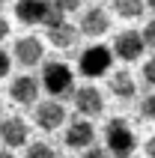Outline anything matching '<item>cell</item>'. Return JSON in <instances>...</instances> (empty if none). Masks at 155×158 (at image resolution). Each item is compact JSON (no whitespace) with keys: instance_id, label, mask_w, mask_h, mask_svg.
I'll return each instance as SVG.
<instances>
[{"instance_id":"6da1fadb","label":"cell","mask_w":155,"mask_h":158,"mask_svg":"<svg viewBox=\"0 0 155 158\" xmlns=\"http://www.w3.org/2000/svg\"><path fill=\"white\" fill-rule=\"evenodd\" d=\"M134 146H137V137L131 131V125L122 119V116H113L104 123V149L111 158H128L134 155Z\"/></svg>"},{"instance_id":"7a4b0ae2","label":"cell","mask_w":155,"mask_h":158,"mask_svg":"<svg viewBox=\"0 0 155 158\" xmlns=\"http://www.w3.org/2000/svg\"><path fill=\"white\" fill-rule=\"evenodd\" d=\"M39 87L48 93L51 98L60 102L63 96H72V89H75V72L60 60H51L42 66V81H39Z\"/></svg>"},{"instance_id":"3957f363","label":"cell","mask_w":155,"mask_h":158,"mask_svg":"<svg viewBox=\"0 0 155 158\" xmlns=\"http://www.w3.org/2000/svg\"><path fill=\"white\" fill-rule=\"evenodd\" d=\"M111 69H113V51L107 48V45L93 42L90 48L81 51V57H78V72H81L86 81H93V78H107Z\"/></svg>"},{"instance_id":"277c9868","label":"cell","mask_w":155,"mask_h":158,"mask_svg":"<svg viewBox=\"0 0 155 158\" xmlns=\"http://www.w3.org/2000/svg\"><path fill=\"white\" fill-rule=\"evenodd\" d=\"M72 105H75L81 119H90L93 123V116H98L104 110V93L95 84H81V87L72 89Z\"/></svg>"},{"instance_id":"5b68a950","label":"cell","mask_w":155,"mask_h":158,"mask_svg":"<svg viewBox=\"0 0 155 158\" xmlns=\"http://www.w3.org/2000/svg\"><path fill=\"white\" fill-rule=\"evenodd\" d=\"M45 36H48V42L54 48H60V51H69L75 48L81 33H78V24H72L69 18H63L60 12H54V18L45 24Z\"/></svg>"},{"instance_id":"8992f818","label":"cell","mask_w":155,"mask_h":158,"mask_svg":"<svg viewBox=\"0 0 155 158\" xmlns=\"http://www.w3.org/2000/svg\"><path fill=\"white\" fill-rule=\"evenodd\" d=\"M15 18L27 27H36V24H48L54 18V6L51 0H18L15 3Z\"/></svg>"},{"instance_id":"52a82bcc","label":"cell","mask_w":155,"mask_h":158,"mask_svg":"<svg viewBox=\"0 0 155 158\" xmlns=\"http://www.w3.org/2000/svg\"><path fill=\"white\" fill-rule=\"evenodd\" d=\"M111 30V12L102 6H90L81 12V21H78V33L86 36V39H102L104 33Z\"/></svg>"},{"instance_id":"ba28073f","label":"cell","mask_w":155,"mask_h":158,"mask_svg":"<svg viewBox=\"0 0 155 158\" xmlns=\"http://www.w3.org/2000/svg\"><path fill=\"white\" fill-rule=\"evenodd\" d=\"M33 119L42 131H57L66 125V105L57 102V98H48V102H39L33 107Z\"/></svg>"},{"instance_id":"9c48e42d","label":"cell","mask_w":155,"mask_h":158,"mask_svg":"<svg viewBox=\"0 0 155 158\" xmlns=\"http://www.w3.org/2000/svg\"><path fill=\"white\" fill-rule=\"evenodd\" d=\"M63 140H66V146H69V149H78V152H84V149H90V146H95V128H93V123H90V119L75 116L72 123H66Z\"/></svg>"},{"instance_id":"30bf717a","label":"cell","mask_w":155,"mask_h":158,"mask_svg":"<svg viewBox=\"0 0 155 158\" xmlns=\"http://www.w3.org/2000/svg\"><path fill=\"white\" fill-rule=\"evenodd\" d=\"M111 51H113V57H119V60L134 63V60H140V57H143L146 45H143V36H140L137 30H122V33H116Z\"/></svg>"},{"instance_id":"8fae6325","label":"cell","mask_w":155,"mask_h":158,"mask_svg":"<svg viewBox=\"0 0 155 158\" xmlns=\"http://www.w3.org/2000/svg\"><path fill=\"white\" fill-rule=\"evenodd\" d=\"M12 57H15L18 66H24V69H33V66H42L45 60V45L42 39H36V36H21L12 48Z\"/></svg>"},{"instance_id":"7c38bea8","label":"cell","mask_w":155,"mask_h":158,"mask_svg":"<svg viewBox=\"0 0 155 158\" xmlns=\"http://www.w3.org/2000/svg\"><path fill=\"white\" fill-rule=\"evenodd\" d=\"M0 140H3L6 149L27 146V140H30V125L21 116H3L0 119Z\"/></svg>"},{"instance_id":"4fadbf2b","label":"cell","mask_w":155,"mask_h":158,"mask_svg":"<svg viewBox=\"0 0 155 158\" xmlns=\"http://www.w3.org/2000/svg\"><path fill=\"white\" fill-rule=\"evenodd\" d=\"M39 81L33 75H18L12 84H9V98L15 105H24V107H36L39 105Z\"/></svg>"},{"instance_id":"5bb4252c","label":"cell","mask_w":155,"mask_h":158,"mask_svg":"<svg viewBox=\"0 0 155 158\" xmlns=\"http://www.w3.org/2000/svg\"><path fill=\"white\" fill-rule=\"evenodd\" d=\"M107 89H111L113 98L131 102V98L137 96V78H134L128 69H116V72L107 75Z\"/></svg>"},{"instance_id":"9a60e30c","label":"cell","mask_w":155,"mask_h":158,"mask_svg":"<svg viewBox=\"0 0 155 158\" xmlns=\"http://www.w3.org/2000/svg\"><path fill=\"white\" fill-rule=\"evenodd\" d=\"M143 12H146L143 0H113V15L122 21H137L143 18Z\"/></svg>"},{"instance_id":"2e32d148","label":"cell","mask_w":155,"mask_h":158,"mask_svg":"<svg viewBox=\"0 0 155 158\" xmlns=\"http://www.w3.org/2000/svg\"><path fill=\"white\" fill-rule=\"evenodd\" d=\"M24 158H57V152H54V146H51V143L36 140V143H27Z\"/></svg>"},{"instance_id":"e0dca14e","label":"cell","mask_w":155,"mask_h":158,"mask_svg":"<svg viewBox=\"0 0 155 158\" xmlns=\"http://www.w3.org/2000/svg\"><path fill=\"white\" fill-rule=\"evenodd\" d=\"M54 12H60L63 18H69L72 12H81L84 9V0H51Z\"/></svg>"},{"instance_id":"ac0fdd59","label":"cell","mask_w":155,"mask_h":158,"mask_svg":"<svg viewBox=\"0 0 155 158\" xmlns=\"http://www.w3.org/2000/svg\"><path fill=\"white\" fill-rule=\"evenodd\" d=\"M140 116H143L146 123H155V93L140 98Z\"/></svg>"},{"instance_id":"d6986e66","label":"cell","mask_w":155,"mask_h":158,"mask_svg":"<svg viewBox=\"0 0 155 158\" xmlns=\"http://www.w3.org/2000/svg\"><path fill=\"white\" fill-rule=\"evenodd\" d=\"M140 36H143V45H146L149 51H155V18L146 21V27L140 30Z\"/></svg>"},{"instance_id":"ffe728a7","label":"cell","mask_w":155,"mask_h":158,"mask_svg":"<svg viewBox=\"0 0 155 158\" xmlns=\"http://www.w3.org/2000/svg\"><path fill=\"white\" fill-rule=\"evenodd\" d=\"M143 81H146L149 87H155V54L149 60H143Z\"/></svg>"},{"instance_id":"44dd1931","label":"cell","mask_w":155,"mask_h":158,"mask_svg":"<svg viewBox=\"0 0 155 158\" xmlns=\"http://www.w3.org/2000/svg\"><path fill=\"white\" fill-rule=\"evenodd\" d=\"M81 158H111V155H107V149H104V146H90V149L81 152Z\"/></svg>"},{"instance_id":"7402d4cb","label":"cell","mask_w":155,"mask_h":158,"mask_svg":"<svg viewBox=\"0 0 155 158\" xmlns=\"http://www.w3.org/2000/svg\"><path fill=\"white\" fill-rule=\"evenodd\" d=\"M9 69H12V57H9V54L0 48V78H6V75H9Z\"/></svg>"},{"instance_id":"603a6c76","label":"cell","mask_w":155,"mask_h":158,"mask_svg":"<svg viewBox=\"0 0 155 158\" xmlns=\"http://www.w3.org/2000/svg\"><path fill=\"white\" fill-rule=\"evenodd\" d=\"M143 152H146V158H155V134L146 140V146H143Z\"/></svg>"},{"instance_id":"cb8c5ba5","label":"cell","mask_w":155,"mask_h":158,"mask_svg":"<svg viewBox=\"0 0 155 158\" xmlns=\"http://www.w3.org/2000/svg\"><path fill=\"white\" fill-rule=\"evenodd\" d=\"M6 36H9V21H6L3 15H0V42H3Z\"/></svg>"},{"instance_id":"d4e9b609","label":"cell","mask_w":155,"mask_h":158,"mask_svg":"<svg viewBox=\"0 0 155 158\" xmlns=\"http://www.w3.org/2000/svg\"><path fill=\"white\" fill-rule=\"evenodd\" d=\"M143 6H146L149 12H152V15H155V0H143Z\"/></svg>"},{"instance_id":"484cf974","label":"cell","mask_w":155,"mask_h":158,"mask_svg":"<svg viewBox=\"0 0 155 158\" xmlns=\"http://www.w3.org/2000/svg\"><path fill=\"white\" fill-rule=\"evenodd\" d=\"M0 158H15V155H12L9 149H3V152H0Z\"/></svg>"},{"instance_id":"4316f807","label":"cell","mask_w":155,"mask_h":158,"mask_svg":"<svg viewBox=\"0 0 155 158\" xmlns=\"http://www.w3.org/2000/svg\"><path fill=\"white\" fill-rule=\"evenodd\" d=\"M0 119H3V102H0Z\"/></svg>"},{"instance_id":"83f0119b","label":"cell","mask_w":155,"mask_h":158,"mask_svg":"<svg viewBox=\"0 0 155 158\" xmlns=\"http://www.w3.org/2000/svg\"><path fill=\"white\" fill-rule=\"evenodd\" d=\"M3 3H6V0H0V6H3Z\"/></svg>"},{"instance_id":"f1b7e54d","label":"cell","mask_w":155,"mask_h":158,"mask_svg":"<svg viewBox=\"0 0 155 158\" xmlns=\"http://www.w3.org/2000/svg\"><path fill=\"white\" fill-rule=\"evenodd\" d=\"M128 158H137V155H128Z\"/></svg>"}]
</instances>
